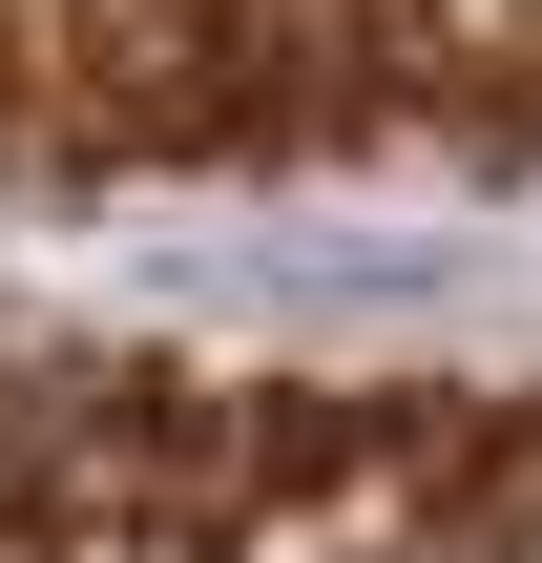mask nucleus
Wrapping results in <instances>:
<instances>
[{
    "mask_svg": "<svg viewBox=\"0 0 542 563\" xmlns=\"http://www.w3.org/2000/svg\"><path fill=\"white\" fill-rule=\"evenodd\" d=\"M0 563H542V376L0 313Z\"/></svg>",
    "mask_w": 542,
    "mask_h": 563,
    "instance_id": "nucleus-1",
    "label": "nucleus"
},
{
    "mask_svg": "<svg viewBox=\"0 0 542 563\" xmlns=\"http://www.w3.org/2000/svg\"><path fill=\"white\" fill-rule=\"evenodd\" d=\"M542 188V0H0V209Z\"/></svg>",
    "mask_w": 542,
    "mask_h": 563,
    "instance_id": "nucleus-2",
    "label": "nucleus"
}]
</instances>
